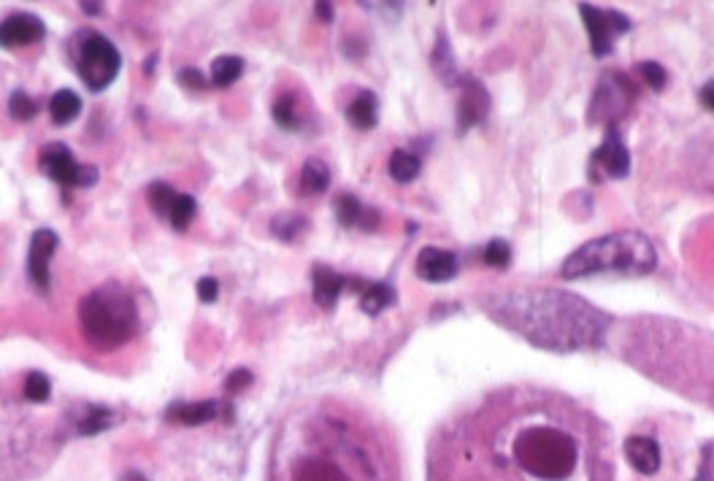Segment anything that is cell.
<instances>
[{"label": "cell", "mask_w": 714, "mask_h": 481, "mask_svg": "<svg viewBox=\"0 0 714 481\" xmlns=\"http://www.w3.org/2000/svg\"><path fill=\"white\" fill-rule=\"evenodd\" d=\"M495 322L547 352H582L604 344L609 317L563 290H514L487 300Z\"/></svg>", "instance_id": "1"}, {"label": "cell", "mask_w": 714, "mask_h": 481, "mask_svg": "<svg viewBox=\"0 0 714 481\" xmlns=\"http://www.w3.org/2000/svg\"><path fill=\"white\" fill-rule=\"evenodd\" d=\"M658 265V252L644 233L620 230L609 236L593 238L566 257L560 268L563 279H585L598 273H620V276H647Z\"/></svg>", "instance_id": "2"}, {"label": "cell", "mask_w": 714, "mask_h": 481, "mask_svg": "<svg viewBox=\"0 0 714 481\" xmlns=\"http://www.w3.org/2000/svg\"><path fill=\"white\" fill-rule=\"evenodd\" d=\"M79 322L87 344L98 352H114L138 333V306L122 284H103L79 303Z\"/></svg>", "instance_id": "3"}, {"label": "cell", "mask_w": 714, "mask_h": 481, "mask_svg": "<svg viewBox=\"0 0 714 481\" xmlns=\"http://www.w3.org/2000/svg\"><path fill=\"white\" fill-rule=\"evenodd\" d=\"M579 449L574 438L558 427H525L514 441V460L539 481H566L577 468Z\"/></svg>", "instance_id": "4"}, {"label": "cell", "mask_w": 714, "mask_h": 481, "mask_svg": "<svg viewBox=\"0 0 714 481\" xmlns=\"http://www.w3.org/2000/svg\"><path fill=\"white\" fill-rule=\"evenodd\" d=\"M74 63L84 87L90 92H103L117 79L119 68H122V55L106 36L84 30L76 36Z\"/></svg>", "instance_id": "5"}, {"label": "cell", "mask_w": 714, "mask_h": 481, "mask_svg": "<svg viewBox=\"0 0 714 481\" xmlns=\"http://www.w3.org/2000/svg\"><path fill=\"white\" fill-rule=\"evenodd\" d=\"M633 100H636V87L625 73H604L590 103V122H604L606 128H612L628 114Z\"/></svg>", "instance_id": "6"}, {"label": "cell", "mask_w": 714, "mask_h": 481, "mask_svg": "<svg viewBox=\"0 0 714 481\" xmlns=\"http://www.w3.org/2000/svg\"><path fill=\"white\" fill-rule=\"evenodd\" d=\"M579 14L585 19L587 36H590V49L595 57L612 55L614 41L625 36L631 30V19L614 9H598L593 3H579Z\"/></svg>", "instance_id": "7"}, {"label": "cell", "mask_w": 714, "mask_h": 481, "mask_svg": "<svg viewBox=\"0 0 714 481\" xmlns=\"http://www.w3.org/2000/svg\"><path fill=\"white\" fill-rule=\"evenodd\" d=\"M41 171L60 187H92L98 182V171L92 165L76 163L74 152L65 144H49L38 157Z\"/></svg>", "instance_id": "8"}, {"label": "cell", "mask_w": 714, "mask_h": 481, "mask_svg": "<svg viewBox=\"0 0 714 481\" xmlns=\"http://www.w3.org/2000/svg\"><path fill=\"white\" fill-rule=\"evenodd\" d=\"M590 173H593L595 179L598 176H604V179H625L631 173V152H628L617 125L606 128L604 144L598 146L593 157H590Z\"/></svg>", "instance_id": "9"}, {"label": "cell", "mask_w": 714, "mask_h": 481, "mask_svg": "<svg viewBox=\"0 0 714 481\" xmlns=\"http://www.w3.org/2000/svg\"><path fill=\"white\" fill-rule=\"evenodd\" d=\"M460 98H458V130L468 133L476 125H482L490 114V95L487 87L474 76L460 79Z\"/></svg>", "instance_id": "10"}, {"label": "cell", "mask_w": 714, "mask_h": 481, "mask_svg": "<svg viewBox=\"0 0 714 481\" xmlns=\"http://www.w3.org/2000/svg\"><path fill=\"white\" fill-rule=\"evenodd\" d=\"M57 246H60V238H57L55 230H49V227H41V230H36L33 238H30L28 276L36 290H49V260L55 257Z\"/></svg>", "instance_id": "11"}, {"label": "cell", "mask_w": 714, "mask_h": 481, "mask_svg": "<svg viewBox=\"0 0 714 481\" xmlns=\"http://www.w3.org/2000/svg\"><path fill=\"white\" fill-rule=\"evenodd\" d=\"M220 414L228 419V422L233 419V409H230L228 400H225V403H220V400H198V403L176 400V403H171V406L165 409V419H168V422H176V425L184 427L206 425V422L217 419Z\"/></svg>", "instance_id": "12"}, {"label": "cell", "mask_w": 714, "mask_h": 481, "mask_svg": "<svg viewBox=\"0 0 714 481\" xmlns=\"http://www.w3.org/2000/svg\"><path fill=\"white\" fill-rule=\"evenodd\" d=\"M312 282H314V303L320 309H333L339 303L341 292L355 287V292H363L368 282H360L355 276H341L328 265H314L312 271Z\"/></svg>", "instance_id": "13"}, {"label": "cell", "mask_w": 714, "mask_h": 481, "mask_svg": "<svg viewBox=\"0 0 714 481\" xmlns=\"http://www.w3.org/2000/svg\"><path fill=\"white\" fill-rule=\"evenodd\" d=\"M46 33L44 22L36 14H11L0 22V49H19L41 41Z\"/></svg>", "instance_id": "14"}, {"label": "cell", "mask_w": 714, "mask_h": 481, "mask_svg": "<svg viewBox=\"0 0 714 481\" xmlns=\"http://www.w3.org/2000/svg\"><path fill=\"white\" fill-rule=\"evenodd\" d=\"M460 271V260L455 252L447 249H436V246H425L420 255H417V276L422 282L441 284L455 279Z\"/></svg>", "instance_id": "15"}, {"label": "cell", "mask_w": 714, "mask_h": 481, "mask_svg": "<svg viewBox=\"0 0 714 481\" xmlns=\"http://www.w3.org/2000/svg\"><path fill=\"white\" fill-rule=\"evenodd\" d=\"M333 211H336V219H339L344 227H360V230H368V233L379 227V211L363 206L352 192L336 195Z\"/></svg>", "instance_id": "16"}, {"label": "cell", "mask_w": 714, "mask_h": 481, "mask_svg": "<svg viewBox=\"0 0 714 481\" xmlns=\"http://www.w3.org/2000/svg\"><path fill=\"white\" fill-rule=\"evenodd\" d=\"M625 457H628V463H631L641 476H652V473L660 471V446L658 441H652V438H628V441H625Z\"/></svg>", "instance_id": "17"}, {"label": "cell", "mask_w": 714, "mask_h": 481, "mask_svg": "<svg viewBox=\"0 0 714 481\" xmlns=\"http://www.w3.org/2000/svg\"><path fill=\"white\" fill-rule=\"evenodd\" d=\"M431 65H433V71H436V76H439L441 82L447 84V87H458L460 79H463V73L458 71V63H455V55H452L449 38L444 36V33H439V38H436V46H433V55H431Z\"/></svg>", "instance_id": "18"}, {"label": "cell", "mask_w": 714, "mask_h": 481, "mask_svg": "<svg viewBox=\"0 0 714 481\" xmlns=\"http://www.w3.org/2000/svg\"><path fill=\"white\" fill-rule=\"evenodd\" d=\"M349 125L355 130H374L379 122V100L374 92H360L347 109Z\"/></svg>", "instance_id": "19"}, {"label": "cell", "mask_w": 714, "mask_h": 481, "mask_svg": "<svg viewBox=\"0 0 714 481\" xmlns=\"http://www.w3.org/2000/svg\"><path fill=\"white\" fill-rule=\"evenodd\" d=\"M117 425V414L106 406H84L76 419V433L79 436H98L103 430Z\"/></svg>", "instance_id": "20"}, {"label": "cell", "mask_w": 714, "mask_h": 481, "mask_svg": "<svg viewBox=\"0 0 714 481\" xmlns=\"http://www.w3.org/2000/svg\"><path fill=\"white\" fill-rule=\"evenodd\" d=\"M395 303V290L387 282H368L360 292V309L366 311L368 317H376L385 309H390Z\"/></svg>", "instance_id": "21"}, {"label": "cell", "mask_w": 714, "mask_h": 481, "mask_svg": "<svg viewBox=\"0 0 714 481\" xmlns=\"http://www.w3.org/2000/svg\"><path fill=\"white\" fill-rule=\"evenodd\" d=\"M82 111V98L74 90H57L49 100V114L55 125H71Z\"/></svg>", "instance_id": "22"}, {"label": "cell", "mask_w": 714, "mask_h": 481, "mask_svg": "<svg viewBox=\"0 0 714 481\" xmlns=\"http://www.w3.org/2000/svg\"><path fill=\"white\" fill-rule=\"evenodd\" d=\"M271 114H274L276 125L287 130V133H295V130L303 128V117L301 111H298V100H295L293 92H282V95L274 100Z\"/></svg>", "instance_id": "23"}, {"label": "cell", "mask_w": 714, "mask_h": 481, "mask_svg": "<svg viewBox=\"0 0 714 481\" xmlns=\"http://www.w3.org/2000/svg\"><path fill=\"white\" fill-rule=\"evenodd\" d=\"M330 187V168L320 157H309L301 168V190L306 195H320Z\"/></svg>", "instance_id": "24"}, {"label": "cell", "mask_w": 714, "mask_h": 481, "mask_svg": "<svg viewBox=\"0 0 714 481\" xmlns=\"http://www.w3.org/2000/svg\"><path fill=\"white\" fill-rule=\"evenodd\" d=\"M422 168V160L409 149H395L390 155V163H387V171L393 176L398 184H409L417 179V173Z\"/></svg>", "instance_id": "25"}, {"label": "cell", "mask_w": 714, "mask_h": 481, "mask_svg": "<svg viewBox=\"0 0 714 481\" xmlns=\"http://www.w3.org/2000/svg\"><path fill=\"white\" fill-rule=\"evenodd\" d=\"M241 73H244V60H241V57L222 55L211 63L209 84L225 90V87H230V84H236L238 79H241Z\"/></svg>", "instance_id": "26"}, {"label": "cell", "mask_w": 714, "mask_h": 481, "mask_svg": "<svg viewBox=\"0 0 714 481\" xmlns=\"http://www.w3.org/2000/svg\"><path fill=\"white\" fill-rule=\"evenodd\" d=\"M306 225H309V219L303 217V214L287 211V214H276L274 222H271V233H274L279 241H287V244H290V241L301 236Z\"/></svg>", "instance_id": "27"}, {"label": "cell", "mask_w": 714, "mask_h": 481, "mask_svg": "<svg viewBox=\"0 0 714 481\" xmlns=\"http://www.w3.org/2000/svg\"><path fill=\"white\" fill-rule=\"evenodd\" d=\"M176 195H179V192H176L168 182L149 184V190H147L149 206H152V211H155V214L160 219H168V214H171V206H174Z\"/></svg>", "instance_id": "28"}, {"label": "cell", "mask_w": 714, "mask_h": 481, "mask_svg": "<svg viewBox=\"0 0 714 481\" xmlns=\"http://www.w3.org/2000/svg\"><path fill=\"white\" fill-rule=\"evenodd\" d=\"M295 481H349V479L339 471V468H336V465L312 460V463H306L301 471L295 473Z\"/></svg>", "instance_id": "29"}, {"label": "cell", "mask_w": 714, "mask_h": 481, "mask_svg": "<svg viewBox=\"0 0 714 481\" xmlns=\"http://www.w3.org/2000/svg\"><path fill=\"white\" fill-rule=\"evenodd\" d=\"M195 209H198V206H195L193 195H176L171 214H168V222H171L176 230H187L195 217Z\"/></svg>", "instance_id": "30"}, {"label": "cell", "mask_w": 714, "mask_h": 481, "mask_svg": "<svg viewBox=\"0 0 714 481\" xmlns=\"http://www.w3.org/2000/svg\"><path fill=\"white\" fill-rule=\"evenodd\" d=\"M9 114L17 119V122H30V119L38 114V103L30 98L28 92L14 90L9 98Z\"/></svg>", "instance_id": "31"}, {"label": "cell", "mask_w": 714, "mask_h": 481, "mask_svg": "<svg viewBox=\"0 0 714 481\" xmlns=\"http://www.w3.org/2000/svg\"><path fill=\"white\" fill-rule=\"evenodd\" d=\"M49 395H52V382H49V376L41 371L28 373V379H25V398H28L30 403H46Z\"/></svg>", "instance_id": "32"}, {"label": "cell", "mask_w": 714, "mask_h": 481, "mask_svg": "<svg viewBox=\"0 0 714 481\" xmlns=\"http://www.w3.org/2000/svg\"><path fill=\"white\" fill-rule=\"evenodd\" d=\"M482 260H485L490 268H506V265L512 263V246L501 241V238H493V241L485 246Z\"/></svg>", "instance_id": "33"}, {"label": "cell", "mask_w": 714, "mask_h": 481, "mask_svg": "<svg viewBox=\"0 0 714 481\" xmlns=\"http://www.w3.org/2000/svg\"><path fill=\"white\" fill-rule=\"evenodd\" d=\"M639 73L644 76V82L650 84L652 90L660 92L666 84H669V73H666V68L660 63H652V60H647V63L639 65Z\"/></svg>", "instance_id": "34"}, {"label": "cell", "mask_w": 714, "mask_h": 481, "mask_svg": "<svg viewBox=\"0 0 714 481\" xmlns=\"http://www.w3.org/2000/svg\"><path fill=\"white\" fill-rule=\"evenodd\" d=\"M179 84H182L184 90H193V92H203L206 87H209L206 76H203L198 68H184V71H179Z\"/></svg>", "instance_id": "35"}, {"label": "cell", "mask_w": 714, "mask_h": 481, "mask_svg": "<svg viewBox=\"0 0 714 481\" xmlns=\"http://www.w3.org/2000/svg\"><path fill=\"white\" fill-rule=\"evenodd\" d=\"M252 379H255V376H252L247 368H238V371H233L228 379H225V392H228V395H236V392L247 390Z\"/></svg>", "instance_id": "36"}, {"label": "cell", "mask_w": 714, "mask_h": 481, "mask_svg": "<svg viewBox=\"0 0 714 481\" xmlns=\"http://www.w3.org/2000/svg\"><path fill=\"white\" fill-rule=\"evenodd\" d=\"M198 298L203 303H214V300L220 298V282L214 276H203L201 282H198Z\"/></svg>", "instance_id": "37"}, {"label": "cell", "mask_w": 714, "mask_h": 481, "mask_svg": "<svg viewBox=\"0 0 714 481\" xmlns=\"http://www.w3.org/2000/svg\"><path fill=\"white\" fill-rule=\"evenodd\" d=\"M698 98H701V106H704L706 111H712V114H714V79H712V82H706L704 87H701V92H698Z\"/></svg>", "instance_id": "38"}, {"label": "cell", "mask_w": 714, "mask_h": 481, "mask_svg": "<svg viewBox=\"0 0 714 481\" xmlns=\"http://www.w3.org/2000/svg\"><path fill=\"white\" fill-rule=\"evenodd\" d=\"M314 9H317V17H320L322 22H330V19H333V6H330V3H317Z\"/></svg>", "instance_id": "39"}, {"label": "cell", "mask_w": 714, "mask_h": 481, "mask_svg": "<svg viewBox=\"0 0 714 481\" xmlns=\"http://www.w3.org/2000/svg\"><path fill=\"white\" fill-rule=\"evenodd\" d=\"M82 9L84 14H90V17H98L103 9V3H90V0H82Z\"/></svg>", "instance_id": "40"}, {"label": "cell", "mask_w": 714, "mask_h": 481, "mask_svg": "<svg viewBox=\"0 0 714 481\" xmlns=\"http://www.w3.org/2000/svg\"><path fill=\"white\" fill-rule=\"evenodd\" d=\"M122 481H149L144 473H138V471H128L125 476H122Z\"/></svg>", "instance_id": "41"}]
</instances>
